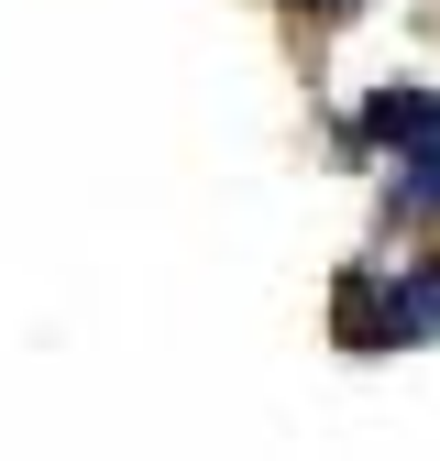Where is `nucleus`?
Wrapping results in <instances>:
<instances>
[{"mask_svg":"<svg viewBox=\"0 0 440 461\" xmlns=\"http://www.w3.org/2000/svg\"><path fill=\"white\" fill-rule=\"evenodd\" d=\"M374 143L397 154V220H440V88H374Z\"/></svg>","mask_w":440,"mask_h":461,"instance_id":"f257e3e1","label":"nucleus"}]
</instances>
